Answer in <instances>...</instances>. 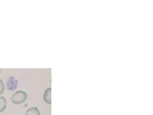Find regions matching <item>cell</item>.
<instances>
[{
    "instance_id": "cell-4",
    "label": "cell",
    "mask_w": 153,
    "mask_h": 115,
    "mask_svg": "<svg viewBox=\"0 0 153 115\" xmlns=\"http://www.w3.org/2000/svg\"><path fill=\"white\" fill-rule=\"evenodd\" d=\"M7 107V100L3 96H0V112L4 111Z\"/></svg>"
},
{
    "instance_id": "cell-1",
    "label": "cell",
    "mask_w": 153,
    "mask_h": 115,
    "mask_svg": "<svg viewBox=\"0 0 153 115\" xmlns=\"http://www.w3.org/2000/svg\"><path fill=\"white\" fill-rule=\"evenodd\" d=\"M27 97L26 92L23 90H19L12 95L11 100L14 104L19 105L24 103L26 100Z\"/></svg>"
},
{
    "instance_id": "cell-2",
    "label": "cell",
    "mask_w": 153,
    "mask_h": 115,
    "mask_svg": "<svg viewBox=\"0 0 153 115\" xmlns=\"http://www.w3.org/2000/svg\"><path fill=\"white\" fill-rule=\"evenodd\" d=\"M45 101L49 105L51 104V88L46 89L43 95Z\"/></svg>"
},
{
    "instance_id": "cell-5",
    "label": "cell",
    "mask_w": 153,
    "mask_h": 115,
    "mask_svg": "<svg viewBox=\"0 0 153 115\" xmlns=\"http://www.w3.org/2000/svg\"><path fill=\"white\" fill-rule=\"evenodd\" d=\"M5 84L3 80L0 79V95L3 94L5 91Z\"/></svg>"
},
{
    "instance_id": "cell-3",
    "label": "cell",
    "mask_w": 153,
    "mask_h": 115,
    "mask_svg": "<svg viewBox=\"0 0 153 115\" xmlns=\"http://www.w3.org/2000/svg\"><path fill=\"white\" fill-rule=\"evenodd\" d=\"M25 115H41V113L36 107H32L27 110Z\"/></svg>"
},
{
    "instance_id": "cell-6",
    "label": "cell",
    "mask_w": 153,
    "mask_h": 115,
    "mask_svg": "<svg viewBox=\"0 0 153 115\" xmlns=\"http://www.w3.org/2000/svg\"><path fill=\"white\" fill-rule=\"evenodd\" d=\"M1 70L0 69V74H1Z\"/></svg>"
}]
</instances>
